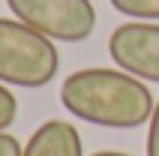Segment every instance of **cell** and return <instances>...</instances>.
I'll use <instances>...</instances> for the list:
<instances>
[{
  "mask_svg": "<svg viewBox=\"0 0 159 156\" xmlns=\"http://www.w3.org/2000/svg\"><path fill=\"white\" fill-rule=\"evenodd\" d=\"M60 105L72 117L108 129H135L150 123L153 93L141 78L123 69L90 66L63 78Z\"/></svg>",
  "mask_w": 159,
  "mask_h": 156,
  "instance_id": "obj_1",
  "label": "cell"
},
{
  "mask_svg": "<svg viewBox=\"0 0 159 156\" xmlns=\"http://www.w3.org/2000/svg\"><path fill=\"white\" fill-rule=\"evenodd\" d=\"M60 69L57 45L18 18H0V84L36 87L51 84Z\"/></svg>",
  "mask_w": 159,
  "mask_h": 156,
  "instance_id": "obj_2",
  "label": "cell"
},
{
  "mask_svg": "<svg viewBox=\"0 0 159 156\" xmlns=\"http://www.w3.org/2000/svg\"><path fill=\"white\" fill-rule=\"evenodd\" d=\"M12 15L51 42H84L96 30L90 0H6Z\"/></svg>",
  "mask_w": 159,
  "mask_h": 156,
  "instance_id": "obj_3",
  "label": "cell"
},
{
  "mask_svg": "<svg viewBox=\"0 0 159 156\" xmlns=\"http://www.w3.org/2000/svg\"><path fill=\"white\" fill-rule=\"evenodd\" d=\"M108 54L117 69L159 84V24L156 21H126L108 36Z\"/></svg>",
  "mask_w": 159,
  "mask_h": 156,
  "instance_id": "obj_4",
  "label": "cell"
},
{
  "mask_svg": "<svg viewBox=\"0 0 159 156\" xmlns=\"http://www.w3.org/2000/svg\"><path fill=\"white\" fill-rule=\"evenodd\" d=\"M21 156H84L81 135L69 120H45L27 138Z\"/></svg>",
  "mask_w": 159,
  "mask_h": 156,
  "instance_id": "obj_5",
  "label": "cell"
},
{
  "mask_svg": "<svg viewBox=\"0 0 159 156\" xmlns=\"http://www.w3.org/2000/svg\"><path fill=\"white\" fill-rule=\"evenodd\" d=\"M108 3L132 21H159V0H108Z\"/></svg>",
  "mask_w": 159,
  "mask_h": 156,
  "instance_id": "obj_6",
  "label": "cell"
},
{
  "mask_svg": "<svg viewBox=\"0 0 159 156\" xmlns=\"http://www.w3.org/2000/svg\"><path fill=\"white\" fill-rule=\"evenodd\" d=\"M18 117V99L6 84H0V132H6Z\"/></svg>",
  "mask_w": 159,
  "mask_h": 156,
  "instance_id": "obj_7",
  "label": "cell"
},
{
  "mask_svg": "<svg viewBox=\"0 0 159 156\" xmlns=\"http://www.w3.org/2000/svg\"><path fill=\"white\" fill-rule=\"evenodd\" d=\"M147 156H159V99L153 105L150 123H147Z\"/></svg>",
  "mask_w": 159,
  "mask_h": 156,
  "instance_id": "obj_8",
  "label": "cell"
},
{
  "mask_svg": "<svg viewBox=\"0 0 159 156\" xmlns=\"http://www.w3.org/2000/svg\"><path fill=\"white\" fill-rule=\"evenodd\" d=\"M21 153H24L21 141L9 132H0V156H21Z\"/></svg>",
  "mask_w": 159,
  "mask_h": 156,
  "instance_id": "obj_9",
  "label": "cell"
},
{
  "mask_svg": "<svg viewBox=\"0 0 159 156\" xmlns=\"http://www.w3.org/2000/svg\"><path fill=\"white\" fill-rule=\"evenodd\" d=\"M90 156H129V153H120V150H99V153H90Z\"/></svg>",
  "mask_w": 159,
  "mask_h": 156,
  "instance_id": "obj_10",
  "label": "cell"
}]
</instances>
